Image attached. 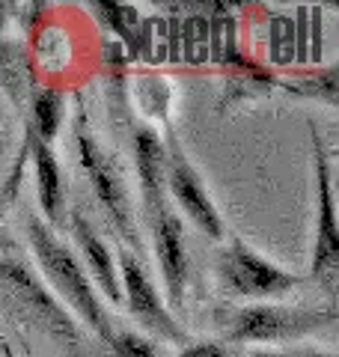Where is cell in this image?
<instances>
[{
    "label": "cell",
    "mask_w": 339,
    "mask_h": 357,
    "mask_svg": "<svg viewBox=\"0 0 339 357\" xmlns=\"http://www.w3.org/2000/svg\"><path fill=\"white\" fill-rule=\"evenodd\" d=\"M179 357H229V351L220 342H188Z\"/></svg>",
    "instance_id": "15"
},
{
    "label": "cell",
    "mask_w": 339,
    "mask_h": 357,
    "mask_svg": "<svg viewBox=\"0 0 339 357\" xmlns=\"http://www.w3.org/2000/svg\"><path fill=\"white\" fill-rule=\"evenodd\" d=\"M63 110L66 102L56 89H42L36 93V102H33V134L42 137L45 143H51L60 131V122H63Z\"/></svg>",
    "instance_id": "13"
},
{
    "label": "cell",
    "mask_w": 339,
    "mask_h": 357,
    "mask_svg": "<svg viewBox=\"0 0 339 357\" xmlns=\"http://www.w3.org/2000/svg\"><path fill=\"white\" fill-rule=\"evenodd\" d=\"M0 271H3V274H6L9 280H13L24 295H33V298H27V301H33V307H36L42 316H48V325H51L56 333H63V337H72V340L77 337V331H75V325H72V316H69V312L56 307V304H54V298L45 295L42 289L33 283L18 265H9V262L3 265V262H0Z\"/></svg>",
    "instance_id": "12"
},
{
    "label": "cell",
    "mask_w": 339,
    "mask_h": 357,
    "mask_svg": "<svg viewBox=\"0 0 339 357\" xmlns=\"http://www.w3.org/2000/svg\"><path fill=\"white\" fill-rule=\"evenodd\" d=\"M116 271H119L122 298L128 301L131 316L137 319L146 331L158 333L161 340H170L176 345H188L185 331L176 325V319L170 316V310L164 307V301L158 298V289L149 280V274H146V268L140 265L137 256H134L131 250H122L119 262H116Z\"/></svg>",
    "instance_id": "7"
},
{
    "label": "cell",
    "mask_w": 339,
    "mask_h": 357,
    "mask_svg": "<svg viewBox=\"0 0 339 357\" xmlns=\"http://www.w3.org/2000/svg\"><path fill=\"white\" fill-rule=\"evenodd\" d=\"M113 349L126 357H158L155 354V345L146 342L140 337H134V333H113Z\"/></svg>",
    "instance_id": "14"
},
{
    "label": "cell",
    "mask_w": 339,
    "mask_h": 357,
    "mask_svg": "<svg viewBox=\"0 0 339 357\" xmlns=\"http://www.w3.org/2000/svg\"><path fill=\"white\" fill-rule=\"evenodd\" d=\"M301 357H333V354H327V351H301Z\"/></svg>",
    "instance_id": "17"
},
{
    "label": "cell",
    "mask_w": 339,
    "mask_h": 357,
    "mask_svg": "<svg viewBox=\"0 0 339 357\" xmlns=\"http://www.w3.org/2000/svg\"><path fill=\"white\" fill-rule=\"evenodd\" d=\"M30 152L33 164H36V188H39V206L48 227H60L66 218V199H63V173L60 164L54 158L51 143L36 137L30 128Z\"/></svg>",
    "instance_id": "11"
},
{
    "label": "cell",
    "mask_w": 339,
    "mask_h": 357,
    "mask_svg": "<svg viewBox=\"0 0 339 357\" xmlns=\"http://www.w3.org/2000/svg\"><path fill=\"white\" fill-rule=\"evenodd\" d=\"M72 232L77 238V248H81L84 259H86L89 274L96 277V286L101 289V295H105L110 304H122V286H119L116 262H113L110 250L105 248V241L98 238V232L93 229V223H89L77 208L72 211Z\"/></svg>",
    "instance_id": "10"
},
{
    "label": "cell",
    "mask_w": 339,
    "mask_h": 357,
    "mask_svg": "<svg viewBox=\"0 0 339 357\" xmlns=\"http://www.w3.org/2000/svg\"><path fill=\"white\" fill-rule=\"evenodd\" d=\"M27 241H30V250L36 256L39 268L45 271V277H48V283L69 301V307H75L77 316L110 345L116 331H113L107 312L101 307L96 286L89 283L84 265L75 259V253L66 248V244L54 236V229L48 223L36 215L27 218Z\"/></svg>",
    "instance_id": "1"
},
{
    "label": "cell",
    "mask_w": 339,
    "mask_h": 357,
    "mask_svg": "<svg viewBox=\"0 0 339 357\" xmlns=\"http://www.w3.org/2000/svg\"><path fill=\"white\" fill-rule=\"evenodd\" d=\"M336 319V310H303L280 304H253L241 307L229 319V342H282L298 340L303 333L322 331Z\"/></svg>",
    "instance_id": "2"
},
{
    "label": "cell",
    "mask_w": 339,
    "mask_h": 357,
    "mask_svg": "<svg viewBox=\"0 0 339 357\" xmlns=\"http://www.w3.org/2000/svg\"><path fill=\"white\" fill-rule=\"evenodd\" d=\"M218 274L226 292L239 298H277L301 283V277L268 262L241 238H232L229 248H223V253L218 256Z\"/></svg>",
    "instance_id": "5"
},
{
    "label": "cell",
    "mask_w": 339,
    "mask_h": 357,
    "mask_svg": "<svg viewBox=\"0 0 339 357\" xmlns=\"http://www.w3.org/2000/svg\"><path fill=\"white\" fill-rule=\"evenodd\" d=\"M250 357H301V351H253Z\"/></svg>",
    "instance_id": "16"
},
{
    "label": "cell",
    "mask_w": 339,
    "mask_h": 357,
    "mask_svg": "<svg viewBox=\"0 0 339 357\" xmlns=\"http://www.w3.org/2000/svg\"><path fill=\"white\" fill-rule=\"evenodd\" d=\"M164 182H167V194L176 197V203L182 206V211L209 238H223L226 227H223L220 211L211 203L206 185H202V176L197 173V167L188 161V155L182 152L176 137H170L164 146Z\"/></svg>",
    "instance_id": "6"
},
{
    "label": "cell",
    "mask_w": 339,
    "mask_h": 357,
    "mask_svg": "<svg viewBox=\"0 0 339 357\" xmlns=\"http://www.w3.org/2000/svg\"><path fill=\"white\" fill-rule=\"evenodd\" d=\"M134 167H137L143 215H152L155 208L170 206L164 182V143L158 137V131L149 126L134 128Z\"/></svg>",
    "instance_id": "9"
},
{
    "label": "cell",
    "mask_w": 339,
    "mask_h": 357,
    "mask_svg": "<svg viewBox=\"0 0 339 357\" xmlns=\"http://www.w3.org/2000/svg\"><path fill=\"white\" fill-rule=\"evenodd\" d=\"M312 161H315V250H312V280L322 283L327 292H336L339 283V223H336V203H333V170L322 137L312 131Z\"/></svg>",
    "instance_id": "4"
},
{
    "label": "cell",
    "mask_w": 339,
    "mask_h": 357,
    "mask_svg": "<svg viewBox=\"0 0 339 357\" xmlns=\"http://www.w3.org/2000/svg\"><path fill=\"white\" fill-rule=\"evenodd\" d=\"M152 229L155 259L161 268V280L167 289V301L173 307H182L185 286H188V253H185V229L173 206H161L152 215H146Z\"/></svg>",
    "instance_id": "8"
},
{
    "label": "cell",
    "mask_w": 339,
    "mask_h": 357,
    "mask_svg": "<svg viewBox=\"0 0 339 357\" xmlns=\"http://www.w3.org/2000/svg\"><path fill=\"white\" fill-rule=\"evenodd\" d=\"M75 146H77V158L81 167L93 185V191L98 197V203L105 206L110 223L116 227V232L126 236V241L131 248H140L137 229H134V218H131V203H128V191L119 178L116 164L110 161V155L105 152V146L96 140V134L86 128V122L75 126Z\"/></svg>",
    "instance_id": "3"
}]
</instances>
